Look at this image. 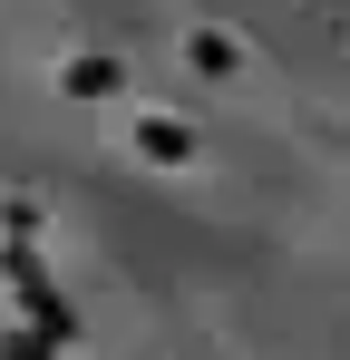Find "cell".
Returning <instances> with one entry per match:
<instances>
[{
	"label": "cell",
	"mask_w": 350,
	"mask_h": 360,
	"mask_svg": "<svg viewBox=\"0 0 350 360\" xmlns=\"http://www.w3.org/2000/svg\"><path fill=\"white\" fill-rule=\"evenodd\" d=\"M68 88H78V98H108L117 68H108V59H78V68H68Z\"/></svg>",
	"instance_id": "obj_1"
}]
</instances>
